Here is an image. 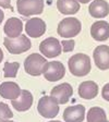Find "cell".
<instances>
[{
	"instance_id": "1",
	"label": "cell",
	"mask_w": 109,
	"mask_h": 122,
	"mask_svg": "<svg viewBox=\"0 0 109 122\" xmlns=\"http://www.w3.org/2000/svg\"><path fill=\"white\" fill-rule=\"evenodd\" d=\"M69 70L75 76H85L91 71V59L85 53H76L69 59Z\"/></svg>"
},
{
	"instance_id": "2",
	"label": "cell",
	"mask_w": 109,
	"mask_h": 122,
	"mask_svg": "<svg viewBox=\"0 0 109 122\" xmlns=\"http://www.w3.org/2000/svg\"><path fill=\"white\" fill-rule=\"evenodd\" d=\"M59 102L52 96H44L38 100L37 110L42 117L52 119L59 113Z\"/></svg>"
},
{
	"instance_id": "3",
	"label": "cell",
	"mask_w": 109,
	"mask_h": 122,
	"mask_svg": "<svg viewBox=\"0 0 109 122\" xmlns=\"http://www.w3.org/2000/svg\"><path fill=\"white\" fill-rule=\"evenodd\" d=\"M3 45L7 48V50L13 55H20L27 51L31 48V41L28 39L27 36L20 35L16 38H9L5 37L3 39Z\"/></svg>"
},
{
	"instance_id": "4",
	"label": "cell",
	"mask_w": 109,
	"mask_h": 122,
	"mask_svg": "<svg viewBox=\"0 0 109 122\" xmlns=\"http://www.w3.org/2000/svg\"><path fill=\"white\" fill-rule=\"evenodd\" d=\"M81 22L76 18H66L59 23L57 32L63 38H72L81 32Z\"/></svg>"
},
{
	"instance_id": "5",
	"label": "cell",
	"mask_w": 109,
	"mask_h": 122,
	"mask_svg": "<svg viewBox=\"0 0 109 122\" xmlns=\"http://www.w3.org/2000/svg\"><path fill=\"white\" fill-rule=\"evenodd\" d=\"M47 60L39 53H32L24 61V70L32 76H38L44 73Z\"/></svg>"
},
{
	"instance_id": "6",
	"label": "cell",
	"mask_w": 109,
	"mask_h": 122,
	"mask_svg": "<svg viewBox=\"0 0 109 122\" xmlns=\"http://www.w3.org/2000/svg\"><path fill=\"white\" fill-rule=\"evenodd\" d=\"M16 8L18 12L25 18L37 15L44 11V0H18Z\"/></svg>"
},
{
	"instance_id": "7",
	"label": "cell",
	"mask_w": 109,
	"mask_h": 122,
	"mask_svg": "<svg viewBox=\"0 0 109 122\" xmlns=\"http://www.w3.org/2000/svg\"><path fill=\"white\" fill-rule=\"evenodd\" d=\"M44 76L49 82H57L61 80L66 74V68L59 61L47 62L44 68Z\"/></svg>"
},
{
	"instance_id": "8",
	"label": "cell",
	"mask_w": 109,
	"mask_h": 122,
	"mask_svg": "<svg viewBox=\"0 0 109 122\" xmlns=\"http://www.w3.org/2000/svg\"><path fill=\"white\" fill-rule=\"evenodd\" d=\"M61 43L55 37H48L39 44V51L47 58H56L61 53Z\"/></svg>"
},
{
	"instance_id": "9",
	"label": "cell",
	"mask_w": 109,
	"mask_h": 122,
	"mask_svg": "<svg viewBox=\"0 0 109 122\" xmlns=\"http://www.w3.org/2000/svg\"><path fill=\"white\" fill-rule=\"evenodd\" d=\"M73 94V88L70 84L68 83H62L59 84L57 86H55L51 89L50 96H52L59 102V105H63L68 102L70 97Z\"/></svg>"
},
{
	"instance_id": "10",
	"label": "cell",
	"mask_w": 109,
	"mask_h": 122,
	"mask_svg": "<svg viewBox=\"0 0 109 122\" xmlns=\"http://www.w3.org/2000/svg\"><path fill=\"white\" fill-rule=\"evenodd\" d=\"M93 57H94L95 64L99 70H108L109 69V46H97L93 52Z\"/></svg>"
},
{
	"instance_id": "11",
	"label": "cell",
	"mask_w": 109,
	"mask_h": 122,
	"mask_svg": "<svg viewBox=\"0 0 109 122\" xmlns=\"http://www.w3.org/2000/svg\"><path fill=\"white\" fill-rule=\"evenodd\" d=\"M25 32L33 38L41 37L46 32V23L39 18H32L25 23Z\"/></svg>"
},
{
	"instance_id": "12",
	"label": "cell",
	"mask_w": 109,
	"mask_h": 122,
	"mask_svg": "<svg viewBox=\"0 0 109 122\" xmlns=\"http://www.w3.org/2000/svg\"><path fill=\"white\" fill-rule=\"evenodd\" d=\"M33 95L30 91H26V89H22L21 92V95L18 99H14V100H11V105L14 108L16 111H26L32 107L33 105Z\"/></svg>"
},
{
	"instance_id": "13",
	"label": "cell",
	"mask_w": 109,
	"mask_h": 122,
	"mask_svg": "<svg viewBox=\"0 0 109 122\" xmlns=\"http://www.w3.org/2000/svg\"><path fill=\"white\" fill-rule=\"evenodd\" d=\"M85 118V107L75 105L66 108L63 111V120L66 122H83Z\"/></svg>"
},
{
	"instance_id": "14",
	"label": "cell",
	"mask_w": 109,
	"mask_h": 122,
	"mask_svg": "<svg viewBox=\"0 0 109 122\" xmlns=\"http://www.w3.org/2000/svg\"><path fill=\"white\" fill-rule=\"evenodd\" d=\"M91 35L97 41H105L109 38V23L97 21L91 26Z\"/></svg>"
},
{
	"instance_id": "15",
	"label": "cell",
	"mask_w": 109,
	"mask_h": 122,
	"mask_svg": "<svg viewBox=\"0 0 109 122\" xmlns=\"http://www.w3.org/2000/svg\"><path fill=\"white\" fill-rule=\"evenodd\" d=\"M23 30V23L18 18H10L8 19L3 26V32L9 38H16L22 35Z\"/></svg>"
},
{
	"instance_id": "16",
	"label": "cell",
	"mask_w": 109,
	"mask_h": 122,
	"mask_svg": "<svg viewBox=\"0 0 109 122\" xmlns=\"http://www.w3.org/2000/svg\"><path fill=\"white\" fill-rule=\"evenodd\" d=\"M21 92L22 89L14 82H3L0 85V96L5 99H18L21 95Z\"/></svg>"
},
{
	"instance_id": "17",
	"label": "cell",
	"mask_w": 109,
	"mask_h": 122,
	"mask_svg": "<svg viewBox=\"0 0 109 122\" xmlns=\"http://www.w3.org/2000/svg\"><path fill=\"white\" fill-rule=\"evenodd\" d=\"M89 14L93 18L103 19L109 14V5L105 0H94L89 5L88 8Z\"/></svg>"
},
{
	"instance_id": "18",
	"label": "cell",
	"mask_w": 109,
	"mask_h": 122,
	"mask_svg": "<svg viewBox=\"0 0 109 122\" xmlns=\"http://www.w3.org/2000/svg\"><path fill=\"white\" fill-rule=\"evenodd\" d=\"M98 94V85L94 81L82 82L79 86V96L83 99H93Z\"/></svg>"
},
{
	"instance_id": "19",
	"label": "cell",
	"mask_w": 109,
	"mask_h": 122,
	"mask_svg": "<svg viewBox=\"0 0 109 122\" xmlns=\"http://www.w3.org/2000/svg\"><path fill=\"white\" fill-rule=\"evenodd\" d=\"M57 8L62 14L71 15L80 10V3L78 0H57Z\"/></svg>"
},
{
	"instance_id": "20",
	"label": "cell",
	"mask_w": 109,
	"mask_h": 122,
	"mask_svg": "<svg viewBox=\"0 0 109 122\" xmlns=\"http://www.w3.org/2000/svg\"><path fill=\"white\" fill-rule=\"evenodd\" d=\"M87 122H105L107 120L106 112L100 107H92L86 116Z\"/></svg>"
},
{
	"instance_id": "21",
	"label": "cell",
	"mask_w": 109,
	"mask_h": 122,
	"mask_svg": "<svg viewBox=\"0 0 109 122\" xmlns=\"http://www.w3.org/2000/svg\"><path fill=\"white\" fill-rule=\"evenodd\" d=\"M20 63L19 62H5L3 66V75L5 77H15L18 74Z\"/></svg>"
},
{
	"instance_id": "22",
	"label": "cell",
	"mask_w": 109,
	"mask_h": 122,
	"mask_svg": "<svg viewBox=\"0 0 109 122\" xmlns=\"http://www.w3.org/2000/svg\"><path fill=\"white\" fill-rule=\"evenodd\" d=\"M13 117V113L11 111L10 107L5 102H0V122H5L7 120L11 119Z\"/></svg>"
},
{
	"instance_id": "23",
	"label": "cell",
	"mask_w": 109,
	"mask_h": 122,
	"mask_svg": "<svg viewBox=\"0 0 109 122\" xmlns=\"http://www.w3.org/2000/svg\"><path fill=\"white\" fill-rule=\"evenodd\" d=\"M61 46H62V51H63V52H70V51H72L74 49L75 43H74L73 39L62 41H61Z\"/></svg>"
},
{
	"instance_id": "24",
	"label": "cell",
	"mask_w": 109,
	"mask_h": 122,
	"mask_svg": "<svg viewBox=\"0 0 109 122\" xmlns=\"http://www.w3.org/2000/svg\"><path fill=\"white\" fill-rule=\"evenodd\" d=\"M102 96L105 100L109 102V83L105 84V86L103 87V91H102Z\"/></svg>"
},
{
	"instance_id": "25",
	"label": "cell",
	"mask_w": 109,
	"mask_h": 122,
	"mask_svg": "<svg viewBox=\"0 0 109 122\" xmlns=\"http://www.w3.org/2000/svg\"><path fill=\"white\" fill-rule=\"evenodd\" d=\"M0 7L3 9H12L11 0H0Z\"/></svg>"
},
{
	"instance_id": "26",
	"label": "cell",
	"mask_w": 109,
	"mask_h": 122,
	"mask_svg": "<svg viewBox=\"0 0 109 122\" xmlns=\"http://www.w3.org/2000/svg\"><path fill=\"white\" fill-rule=\"evenodd\" d=\"M3 18H5V14H3V11L0 9V24H1V22H2Z\"/></svg>"
},
{
	"instance_id": "27",
	"label": "cell",
	"mask_w": 109,
	"mask_h": 122,
	"mask_svg": "<svg viewBox=\"0 0 109 122\" xmlns=\"http://www.w3.org/2000/svg\"><path fill=\"white\" fill-rule=\"evenodd\" d=\"M79 2H81V3H88L91 0H78Z\"/></svg>"
},
{
	"instance_id": "28",
	"label": "cell",
	"mask_w": 109,
	"mask_h": 122,
	"mask_svg": "<svg viewBox=\"0 0 109 122\" xmlns=\"http://www.w3.org/2000/svg\"><path fill=\"white\" fill-rule=\"evenodd\" d=\"M2 59H3V52H2V50H1V48H0V62L2 61Z\"/></svg>"
},
{
	"instance_id": "29",
	"label": "cell",
	"mask_w": 109,
	"mask_h": 122,
	"mask_svg": "<svg viewBox=\"0 0 109 122\" xmlns=\"http://www.w3.org/2000/svg\"><path fill=\"white\" fill-rule=\"evenodd\" d=\"M5 122H14V121H9V120H7V121H5Z\"/></svg>"
},
{
	"instance_id": "30",
	"label": "cell",
	"mask_w": 109,
	"mask_h": 122,
	"mask_svg": "<svg viewBox=\"0 0 109 122\" xmlns=\"http://www.w3.org/2000/svg\"><path fill=\"white\" fill-rule=\"evenodd\" d=\"M49 122H60V121H56V120H55V121H49Z\"/></svg>"
},
{
	"instance_id": "31",
	"label": "cell",
	"mask_w": 109,
	"mask_h": 122,
	"mask_svg": "<svg viewBox=\"0 0 109 122\" xmlns=\"http://www.w3.org/2000/svg\"><path fill=\"white\" fill-rule=\"evenodd\" d=\"M105 122H109V121H108V120H106V121H105Z\"/></svg>"
}]
</instances>
